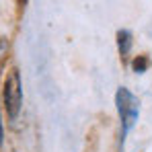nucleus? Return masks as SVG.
Masks as SVG:
<instances>
[{"label":"nucleus","mask_w":152,"mask_h":152,"mask_svg":"<svg viewBox=\"0 0 152 152\" xmlns=\"http://www.w3.org/2000/svg\"><path fill=\"white\" fill-rule=\"evenodd\" d=\"M115 105L119 111V119H121V148H124V140L132 132V127L136 126L138 117H140V101L127 91L126 86H119L115 93Z\"/></svg>","instance_id":"obj_1"},{"label":"nucleus","mask_w":152,"mask_h":152,"mask_svg":"<svg viewBox=\"0 0 152 152\" xmlns=\"http://www.w3.org/2000/svg\"><path fill=\"white\" fill-rule=\"evenodd\" d=\"M21 103H23L21 74H19L17 68H10L6 78H4V105H6V113H8L10 119H17L19 117Z\"/></svg>","instance_id":"obj_2"},{"label":"nucleus","mask_w":152,"mask_h":152,"mask_svg":"<svg viewBox=\"0 0 152 152\" xmlns=\"http://www.w3.org/2000/svg\"><path fill=\"white\" fill-rule=\"evenodd\" d=\"M117 48H119L121 56L129 53V50H132V33L127 29H119L117 31Z\"/></svg>","instance_id":"obj_3"},{"label":"nucleus","mask_w":152,"mask_h":152,"mask_svg":"<svg viewBox=\"0 0 152 152\" xmlns=\"http://www.w3.org/2000/svg\"><path fill=\"white\" fill-rule=\"evenodd\" d=\"M148 66H150V60H148L146 56H138V58L132 62V68H134V72H138V74L146 72V70H148Z\"/></svg>","instance_id":"obj_4"},{"label":"nucleus","mask_w":152,"mask_h":152,"mask_svg":"<svg viewBox=\"0 0 152 152\" xmlns=\"http://www.w3.org/2000/svg\"><path fill=\"white\" fill-rule=\"evenodd\" d=\"M0 144H2V121H0Z\"/></svg>","instance_id":"obj_5"},{"label":"nucleus","mask_w":152,"mask_h":152,"mask_svg":"<svg viewBox=\"0 0 152 152\" xmlns=\"http://www.w3.org/2000/svg\"><path fill=\"white\" fill-rule=\"evenodd\" d=\"M23 2H25V0H23Z\"/></svg>","instance_id":"obj_6"}]
</instances>
